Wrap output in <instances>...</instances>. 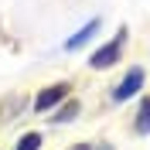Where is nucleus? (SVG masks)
Returning a JSON list of instances; mask_svg holds the SVG:
<instances>
[{
	"instance_id": "1",
	"label": "nucleus",
	"mask_w": 150,
	"mask_h": 150,
	"mask_svg": "<svg viewBox=\"0 0 150 150\" xmlns=\"http://www.w3.org/2000/svg\"><path fill=\"white\" fill-rule=\"evenodd\" d=\"M123 45H126V31L120 28V34L112 38L109 45H103L99 51H92V58H89V65H92V68H109V65H116V58H120Z\"/></svg>"
},
{
	"instance_id": "2",
	"label": "nucleus",
	"mask_w": 150,
	"mask_h": 150,
	"mask_svg": "<svg viewBox=\"0 0 150 150\" xmlns=\"http://www.w3.org/2000/svg\"><path fill=\"white\" fill-rule=\"evenodd\" d=\"M140 85H143V68H130V72H126V79H123V82L116 85L112 99H116V103H126V99H130V96L137 92Z\"/></svg>"
},
{
	"instance_id": "3",
	"label": "nucleus",
	"mask_w": 150,
	"mask_h": 150,
	"mask_svg": "<svg viewBox=\"0 0 150 150\" xmlns=\"http://www.w3.org/2000/svg\"><path fill=\"white\" fill-rule=\"evenodd\" d=\"M65 96H68V85H65V82H58V85H51V89H45V92H38L34 109H38V112H45V109H51L55 103H62Z\"/></svg>"
},
{
	"instance_id": "4",
	"label": "nucleus",
	"mask_w": 150,
	"mask_h": 150,
	"mask_svg": "<svg viewBox=\"0 0 150 150\" xmlns=\"http://www.w3.org/2000/svg\"><path fill=\"white\" fill-rule=\"evenodd\" d=\"M96 31H99V17H92V21H89V24H82V31H79V34H72V38H68V41H65V48H68V51H75V48H82L85 41H89V38L96 34Z\"/></svg>"
},
{
	"instance_id": "5",
	"label": "nucleus",
	"mask_w": 150,
	"mask_h": 150,
	"mask_svg": "<svg viewBox=\"0 0 150 150\" xmlns=\"http://www.w3.org/2000/svg\"><path fill=\"white\" fill-rule=\"evenodd\" d=\"M137 133H150V96L140 103V116H137Z\"/></svg>"
},
{
	"instance_id": "6",
	"label": "nucleus",
	"mask_w": 150,
	"mask_h": 150,
	"mask_svg": "<svg viewBox=\"0 0 150 150\" xmlns=\"http://www.w3.org/2000/svg\"><path fill=\"white\" fill-rule=\"evenodd\" d=\"M38 147H41V133H24L17 143V150H38Z\"/></svg>"
},
{
	"instance_id": "7",
	"label": "nucleus",
	"mask_w": 150,
	"mask_h": 150,
	"mask_svg": "<svg viewBox=\"0 0 150 150\" xmlns=\"http://www.w3.org/2000/svg\"><path fill=\"white\" fill-rule=\"evenodd\" d=\"M75 112H79V103H68L62 112H55V116H51V123H65V120H75Z\"/></svg>"
},
{
	"instance_id": "8",
	"label": "nucleus",
	"mask_w": 150,
	"mask_h": 150,
	"mask_svg": "<svg viewBox=\"0 0 150 150\" xmlns=\"http://www.w3.org/2000/svg\"><path fill=\"white\" fill-rule=\"evenodd\" d=\"M72 150H89V147H72Z\"/></svg>"
}]
</instances>
